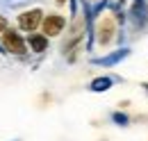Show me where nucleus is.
Segmentation results:
<instances>
[{
  "label": "nucleus",
  "mask_w": 148,
  "mask_h": 141,
  "mask_svg": "<svg viewBox=\"0 0 148 141\" xmlns=\"http://www.w3.org/2000/svg\"><path fill=\"white\" fill-rule=\"evenodd\" d=\"M2 53H12V55H25L27 48H25V41L21 39V34L16 30H5L2 32Z\"/></svg>",
  "instance_id": "obj_1"
},
{
  "label": "nucleus",
  "mask_w": 148,
  "mask_h": 141,
  "mask_svg": "<svg viewBox=\"0 0 148 141\" xmlns=\"http://www.w3.org/2000/svg\"><path fill=\"white\" fill-rule=\"evenodd\" d=\"M41 21H43V12L39 7H34V9H27V12L18 14V27L23 32L30 34V32H34L39 25H41Z\"/></svg>",
  "instance_id": "obj_2"
},
{
  "label": "nucleus",
  "mask_w": 148,
  "mask_h": 141,
  "mask_svg": "<svg viewBox=\"0 0 148 141\" xmlns=\"http://www.w3.org/2000/svg\"><path fill=\"white\" fill-rule=\"evenodd\" d=\"M66 27V18L62 14H48L41 21V30H43V36H59Z\"/></svg>",
  "instance_id": "obj_3"
},
{
  "label": "nucleus",
  "mask_w": 148,
  "mask_h": 141,
  "mask_svg": "<svg viewBox=\"0 0 148 141\" xmlns=\"http://www.w3.org/2000/svg\"><path fill=\"white\" fill-rule=\"evenodd\" d=\"M98 43L100 46H107L112 41V36H114V21L112 18H103L100 23H98Z\"/></svg>",
  "instance_id": "obj_4"
},
{
  "label": "nucleus",
  "mask_w": 148,
  "mask_h": 141,
  "mask_svg": "<svg viewBox=\"0 0 148 141\" xmlns=\"http://www.w3.org/2000/svg\"><path fill=\"white\" fill-rule=\"evenodd\" d=\"M130 55L128 48H119V50H114L110 53L107 57H100V59H93V64H98V66H114V64H119L121 59H125Z\"/></svg>",
  "instance_id": "obj_5"
},
{
  "label": "nucleus",
  "mask_w": 148,
  "mask_h": 141,
  "mask_svg": "<svg viewBox=\"0 0 148 141\" xmlns=\"http://www.w3.org/2000/svg\"><path fill=\"white\" fill-rule=\"evenodd\" d=\"M27 43H30V50H32V53H43V50H48V36L39 34V32H30Z\"/></svg>",
  "instance_id": "obj_6"
},
{
  "label": "nucleus",
  "mask_w": 148,
  "mask_h": 141,
  "mask_svg": "<svg viewBox=\"0 0 148 141\" xmlns=\"http://www.w3.org/2000/svg\"><path fill=\"white\" fill-rule=\"evenodd\" d=\"M130 18L134 21L137 27H141L146 23V5H144V0H134V5L130 9Z\"/></svg>",
  "instance_id": "obj_7"
},
{
  "label": "nucleus",
  "mask_w": 148,
  "mask_h": 141,
  "mask_svg": "<svg viewBox=\"0 0 148 141\" xmlns=\"http://www.w3.org/2000/svg\"><path fill=\"white\" fill-rule=\"evenodd\" d=\"M112 84H114V77H107V75H103V77H96L91 84H89V89H91L93 93H103V91H110Z\"/></svg>",
  "instance_id": "obj_8"
},
{
  "label": "nucleus",
  "mask_w": 148,
  "mask_h": 141,
  "mask_svg": "<svg viewBox=\"0 0 148 141\" xmlns=\"http://www.w3.org/2000/svg\"><path fill=\"white\" fill-rule=\"evenodd\" d=\"M112 121L116 125H121V127H125V125H130V116L123 114V112H114V114H112Z\"/></svg>",
  "instance_id": "obj_9"
},
{
  "label": "nucleus",
  "mask_w": 148,
  "mask_h": 141,
  "mask_svg": "<svg viewBox=\"0 0 148 141\" xmlns=\"http://www.w3.org/2000/svg\"><path fill=\"white\" fill-rule=\"evenodd\" d=\"M7 7H18V5H23V2H27V0H2Z\"/></svg>",
  "instance_id": "obj_10"
},
{
  "label": "nucleus",
  "mask_w": 148,
  "mask_h": 141,
  "mask_svg": "<svg viewBox=\"0 0 148 141\" xmlns=\"http://www.w3.org/2000/svg\"><path fill=\"white\" fill-rule=\"evenodd\" d=\"M7 27H9V23H7V18H5L2 14H0V34H2V32H5Z\"/></svg>",
  "instance_id": "obj_11"
},
{
  "label": "nucleus",
  "mask_w": 148,
  "mask_h": 141,
  "mask_svg": "<svg viewBox=\"0 0 148 141\" xmlns=\"http://www.w3.org/2000/svg\"><path fill=\"white\" fill-rule=\"evenodd\" d=\"M57 5H66V0H55Z\"/></svg>",
  "instance_id": "obj_12"
},
{
  "label": "nucleus",
  "mask_w": 148,
  "mask_h": 141,
  "mask_svg": "<svg viewBox=\"0 0 148 141\" xmlns=\"http://www.w3.org/2000/svg\"><path fill=\"white\" fill-rule=\"evenodd\" d=\"M144 87H146V91H148V82H144Z\"/></svg>",
  "instance_id": "obj_13"
}]
</instances>
